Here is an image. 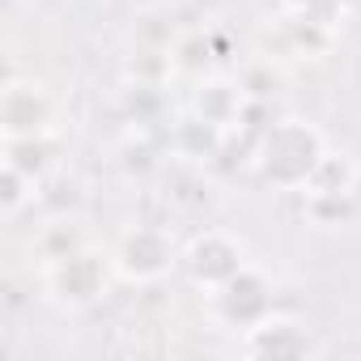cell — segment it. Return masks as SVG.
I'll return each instance as SVG.
<instances>
[{
  "instance_id": "obj_1",
  "label": "cell",
  "mask_w": 361,
  "mask_h": 361,
  "mask_svg": "<svg viewBox=\"0 0 361 361\" xmlns=\"http://www.w3.org/2000/svg\"><path fill=\"white\" fill-rule=\"evenodd\" d=\"M323 157L327 153H323L319 132L306 128V123H298V119H281V123H272L255 140V166H259V174L268 178V183H276V188L302 192Z\"/></svg>"
},
{
  "instance_id": "obj_9",
  "label": "cell",
  "mask_w": 361,
  "mask_h": 361,
  "mask_svg": "<svg viewBox=\"0 0 361 361\" xmlns=\"http://www.w3.org/2000/svg\"><path fill=\"white\" fill-rule=\"evenodd\" d=\"M243 106H247V94H243V90H234V85H226V81H209V85L200 90V98H196L200 119H209V123H217V128L238 123Z\"/></svg>"
},
{
  "instance_id": "obj_10",
  "label": "cell",
  "mask_w": 361,
  "mask_h": 361,
  "mask_svg": "<svg viewBox=\"0 0 361 361\" xmlns=\"http://www.w3.org/2000/svg\"><path fill=\"white\" fill-rule=\"evenodd\" d=\"M77 247H85V238L77 234V226L73 221H56L43 238H39V251H43V259L51 264V259H60V255H73Z\"/></svg>"
},
{
  "instance_id": "obj_8",
  "label": "cell",
  "mask_w": 361,
  "mask_h": 361,
  "mask_svg": "<svg viewBox=\"0 0 361 361\" xmlns=\"http://www.w3.org/2000/svg\"><path fill=\"white\" fill-rule=\"evenodd\" d=\"M5 166L22 170L30 183H43V178L56 170V140H51V132L9 140V145H5Z\"/></svg>"
},
{
  "instance_id": "obj_7",
  "label": "cell",
  "mask_w": 361,
  "mask_h": 361,
  "mask_svg": "<svg viewBox=\"0 0 361 361\" xmlns=\"http://www.w3.org/2000/svg\"><path fill=\"white\" fill-rule=\"evenodd\" d=\"M310 348L306 331L298 323H285V319H264L259 327L247 331V353L251 357H272V361H289V357H302Z\"/></svg>"
},
{
  "instance_id": "obj_6",
  "label": "cell",
  "mask_w": 361,
  "mask_h": 361,
  "mask_svg": "<svg viewBox=\"0 0 361 361\" xmlns=\"http://www.w3.org/2000/svg\"><path fill=\"white\" fill-rule=\"evenodd\" d=\"M183 264H188V276H192L196 285H204V289H217V285H226L234 272L247 268L243 247H238L234 238H226V234H204V238H196Z\"/></svg>"
},
{
  "instance_id": "obj_11",
  "label": "cell",
  "mask_w": 361,
  "mask_h": 361,
  "mask_svg": "<svg viewBox=\"0 0 361 361\" xmlns=\"http://www.w3.org/2000/svg\"><path fill=\"white\" fill-rule=\"evenodd\" d=\"M5 192H0V204H5V213H18L22 204H26V192H35L39 183H30V178L22 174V170H13V166H5Z\"/></svg>"
},
{
  "instance_id": "obj_4",
  "label": "cell",
  "mask_w": 361,
  "mask_h": 361,
  "mask_svg": "<svg viewBox=\"0 0 361 361\" xmlns=\"http://www.w3.org/2000/svg\"><path fill=\"white\" fill-rule=\"evenodd\" d=\"M174 264V243L170 234L153 230V226H136L119 238V251H115V268L128 276V281H157L166 276Z\"/></svg>"
},
{
  "instance_id": "obj_3",
  "label": "cell",
  "mask_w": 361,
  "mask_h": 361,
  "mask_svg": "<svg viewBox=\"0 0 361 361\" xmlns=\"http://www.w3.org/2000/svg\"><path fill=\"white\" fill-rule=\"evenodd\" d=\"M111 272H106V259L94 255L90 247H77L73 255H60L47 264V285L56 293V302L64 306H90L102 298Z\"/></svg>"
},
{
  "instance_id": "obj_5",
  "label": "cell",
  "mask_w": 361,
  "mask_h": 361,
  "mask_svg": "<svg viewBox=\"0 0 361 361\" xmlns=\"http://www.w3.org/2000/svg\"><path fill=\"white\" fill-rule=\"evenodd\" d=\"M0 123H5V136H43L56 123V102L43 85L35 81H13L5 90V102H0Z\"/></svg>"
},
{
  "instance_id": "obj_2",
  "label": "cell",
  "mask_w": 361,
  "mask_h": 361,
  "mask_svg": "<svg viewBox=\"0 0 361 361\" xmlns=\"http://www.w3.org/2000/svg\"><path fill=\"white\" fill-rule=\"evenodd\" d=\"M209 302H213V319L221 323V327H230V331H251V327H259L264 319H272V310H276V289H272V281L259 272V268H243V272H234L226 285H217V289H209Z\"/></svg>"
}]
</instances>
